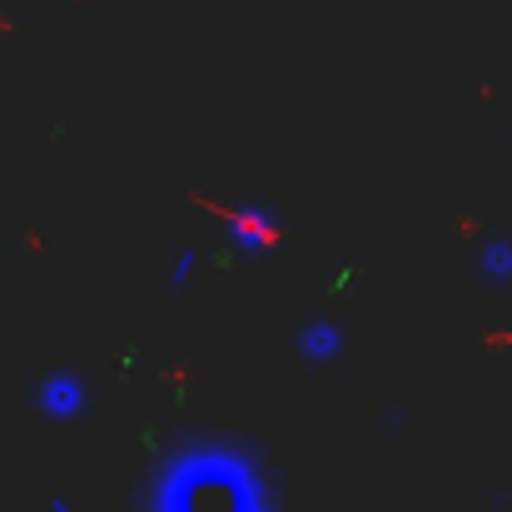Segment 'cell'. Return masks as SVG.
<instances>
[{
    "label": "cell",
    "mask_w": 512,
    "mask_h": 512,
    "mask_svg": "<svg viewBox=\"0 0 512 512\" xmlns=\"http://www.w3.org/2000/svg\"><path fill=\"white\" fill-rule=\"evenodd\" d=\"M140 512H279L274 478L234 433H184L145 473Z\"/></svg>",
    "instance_id": "1"
},
{
    "label": "cell",
    "mask_w": 512,
    "mask_h": 512,
    "mask_svg": "<svg viewBox=\"0 0 512 512\" xmlns=\"http://www.w3.org/2000/svg\"><path fill=\"white\" fill-rule=\"evenodd\" d=\"M194 269H199V249H179L174 254V264H170V274H165V284H170V294H184L189 289V279H194Z\"/></svg>",
    "instance_id": "5"
},
{
    "label": "cell",
    "mask_w": 512,
    "mask_h": 512,
    "mask_svg": "<svg viewBox=\"0 0 512 512\" xmlns=\"http://www.w3.org/2000/svg\"><path fill=\"white\" fill-rule=\"evenodd\" d=\"M343 348H348V329H343L334 314H309V319L294 324V353H299V363H309V368L339 363Z\"/></svg>",
    "instance_id": "3"
},
{
    "label": "cell",
    "mask_w": 512,
    "mask_h": 512,
    "mask_svg": "<svg viewBox=\"0 0 512 512\" xmlns=\"http://www.w3.org/2000/svg\"><path fill=\"white\" fill-rule=\"evenodd\" d=\"M473 274H478V284H488V289H498V294H512V234L493 229V234L478 239V249H473Z\"/></svg>",
    "instance_id": "4"
},
{
    "label": "cell",
    "mask_w": 512,
    "mask_h": 512,
    "mask_svg": "<svg viewBox=\"0 0 512 512\" xmlns=\"http://www.w3.org/2000/svg\"><path fill=\"white\" fill-rule=\"evenodd\" d=\"M30 403L40 418L50 423H80L90 413V383L75 373V368H50L35 388H30Z\"/></svg>",
    "instance_id": "2"
}]
</instances>
